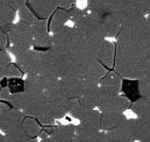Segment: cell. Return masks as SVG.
I'll return each mask as SVG.
<instances>
[{"label":"cell","mask_w":150,"mask_h":142,"mask_svg":"<svg viewBox=\"0 0 150 142\" xmlns=\"http://www.w3.org/2000/svg\"><path fill=\"white\" fill-rule=\"evenodd\" d=\"M43 130L50 137L54 138L60 142H72L76 136V126L72 124L44 127Z\"/></svg>","instance_id":"9a60e30c"},{"label":"cell","mask_w":150,"mask_h":142,"mask_svg":"<svg viewBox=\"0 0 150 142\" xmlns=\"http://www.w3.org/2000/svg\"><path fill=\"white\" fill-rule=\"evenodd\" d=\"M125 125L135 141L150 142V127L146 123L138 117H135V119H127Z\"/></svg>","instance_id":"2e32d148"},{"label":"cell","mask_w":150,"mask_h":142,"mask_svg":"<svg viewBox=\"0 0 150 142\" xmlns=\"http://www.w3.org/2000/svg\"><path fill=\"white\" fill-rule=\"evenodd\" d=\"M76 135L92 136L101 131V112L96 109H86L78 119Z\"/></svg>","instance_id":"8992f818"},{"label":"cell","mask_w":150,"mask_h":142,"mask_svg":"<svg viewBox=\"0 0 150 142\" xmlns=\"http://www.w3.org/2000/svg\"><path fill=\"white\" fill-rule=\"evenodd\" d=\"M11 108V105L9 104L8 101L0 100V110H5V109Z\"/></svg>","instance_id":"d6a6232c"},{"label":"cell","mask_w":150,"mask_h":142,"mask_svg":"<svg viewBox=\"0 0 150 142\" xmlns=\"http://www.w3.org/2000/svg\"><path fill=\"white\" fill-rule=\"evenodd\" d=\"M0 142H7L6 139H5L4 134H0Z\"/></svg>","instance_id":"8d00e7d4"},{"label":"cell","mask_w":150,"mask_h":142,"mask_svg":"<svg viewBox=\"0 0 150 142\" xmlns=\"http://www.w3.org/2000/svg\"><path fill=\"white\" fill-rule=\"evenodd\" d=\"M72 142H109V136L107 132L100 131L92 136L76 135Z\"/></svg>","instance_id":"cb8c5ba5"},{"label":"cell","mask_w":150,"mask_h":142,"mask_svg":"<svg viewBox=\"0 0 150 142\" xmlns=\"http://www.w3.org/2000/svg\"><path fill=\"white\" fill-rule=\"evenodd\" d=\"M16 64L26 75H35L40 71L41 50L29 48L16 57Z\"/></svg>","instance_id":"5b68a950"},{"label":"cell","mask_w":150,"mask_h":142,"mask_svg":"<svg viewBox=\"0 0 150 142\" xmlns=\"http://www.w3.org/2000/svg\"><path fill=\"white\" fill-rule=\"evenodd\" d=\"M131 101L127 97L122 95H115V96H102L99 102L98 110L101 113L103 112H121L125 113L131 107Z\"/></svg>","instance_id":"ba28073f"},{"label":"cell","mask_w":150,"mask_h":142,"mask_svg":"<svg viewBox=\"0 0 150 142\" xmlns=\"http://www.w3.org/2000/svg\"><path fill=\"white\" fill-rule=\"evenodd\" d=\"M21 127L25 130V132L30 136V138H37L39 137L41 133V126L38 123V121L35 117L26 116L24 117L23 121L21 124Z\"/></svg>","instance_id":"7402d4cb"},{"label":"cell","mask_w":150,"mask_h":142,"mask_svg":"<svg viewBox=\"0 0 150 142\" xmlns=\"http://www.w3.org/2000/svg\"><path fill=\"white\" fill-rule=\"evenodd\" d=\"M6 3L18 13L20 9L27 4V0H6Z\"/></svg>","instance_id":"f546056e"},{"label":"cell","mask_w":150,"mask_h":142,"mask_svg":"<svg viewBox=\"0 0 150 142\" xmlns=\"http://www.w3.org/2000/svg\"><path fill=\"white\" fill-rule=\"evenodd\" d=\"M149 13V0H120L115 17L120 26H125L143 19Z\"/></svg>","instance_id":"277c9868"},{"label":"cell","mask_w":150,"mask_h":142,"mask_svg":"<svg viewBox=\"0 0 150 142\" xmlns=\"http://www.w3.org/2000/svg\"><path fill=\"white\" fill-rule=\"evenodd\" d=\"M28 142H39V141H37V138H31Z\"/></svg>","instance_id":"74e56055"},{"label":"cell","mask_w":150,"mask_h":142,"mask_svg":"<svg viewBox=\"0 0 150 142\" xmlns=\"http://www.w3.org/2000/svg\"><path fill=\"white\" fill-rule=\"evenodd\" d=\"M24 117L25 114L21 110L13 107L5 110H0V131L6 133L20 127Z\"/></svg>","instance_id":"4fadbf2b"},{"label":"cell","mask_w":150,"mask_h":142,"mask_svg":"<svg viewBox=\"0 0 150 142\" xmlns=\"http://www.w3.org/2000/svg\"><path fill=\"white\" fill-rule=\"evenodd\" d=\"M39 142H60V141H58L57 139H54V138H52V137H46V138H44V139H41Z\"/></svg>","instance_id":"836d02e7"},{"label":"cell","mask_w":150,"mask_h":142,"mask_svg":"<svg viewBox=\"0 0 150 142\" xmlns=\"http://www.w3.org/2000/svg\"><path fill=\"white\" fill-rule=\"evenodd\" d=\"M7 36L9 41V48L7 52L15 57L29 48H32L33 46L32 25L22 21L13 23L9 31L7 32Z\"/></svg>","instance_id":"3957f363"},{"label":"cell","mask_w":150,"mask_h":142,"mask_svg":"<svg viewBox=\"0 0 150 142\" xmlns=\"http://www.w3.org/2000/svg\"><path fill=\"white\" fill-rule=\"evenodd\" d=\"M149 1H150V0H149Z\"/></svg>","instance_id":"ab89813d"},{"label":"cell","mask_w":150,"mask_h":142,"mask_svg":"<svg viewBox=\"0 0 150 142\" xmlns=\"http://www.w3.org/2000/svg\"><path fill=\"white\" fill-rule=\"evenodd\" d=\"M69 21L74 26L96 34L102 38H115L120 31V24L115 15L91 11L86 6L77 4L68 9Z\"/></svg>","instance_id":"7a4b0ae2"},{"label":"cell","mask_w":150,"mask_h":142,"mask_svg":"<svg viewBox=\"0 0 150 142\" xmlns=\"http://www.w3.org/2000/svg\"><path fill=\"white\" fill-rule=\"evenodd\" d=\"M4 78V68L0 66V80Z\"/></svg>","instance_id":"e575fe53"},{"label":"cell","mask_w":150,"mask_h":142,"mask_svg":"<svg viewBox=\"0 0 150 142\" xmlns=\"http://www.w3.org/2000/svg\"><path fill=\"white\" fill-rule=\"evenodd\" d=\"M138 119L150 127V96H141L131 103L129 107Z\"/></svg>","instance_id":"e0dca14e"},{"label":"cell","mask_w":150,"mask_h":142,"mask_svg":"<svg viewBox=\"0 0 150 142\" xmlns=\"http://www.w3.org/2000/svg\"><path fill=\"white\" fill-rule=\"evenodd\" d=\"M18 15H19L20 21L29 24V25H33L38 20L37 18H36V16L33 13V11L27 6V4L18 11Z\"/></svg>","instance_id":"484cf974"},{"label":"cell","mask_w":150,"mask_h":142,"mask_svg":"<svg viewBox=\"0 0 150 142\" xmlns=\"http://www.w3.org/2000/svg\"><path fill=\"white\" fill-rule=\"evenodd\" d=\"M138 90L140 96H150V64L145 73L138 80Z\"/></svg>","instance_id":"d4e9b609"},{"label":"cell","mask_w":150,"mask_h":142,"mask_svg":"<svg viewBox=\"0 0 150 142\" xmlns=\"http://www.w3.org/2000/svg\"><path fill=\"white\" fill-rule=\"evenodd\" d=\"M24 74L20 68L17 66L16 63H11L4 68V77L13 78V77H22Z\"/></svg>","instance_id":"83f0119b"},{"label":"cell","mask_w":150,"mask_h":142,"mask_svg":"<svg viewBox=\"0 0 150 142\" xmlns=\"http://www.w3.org/2000/svg\"><path fill=\"white\" fill-rule=\"evenodd\" d=\"M99 87L102 92V96L119 95L122 89V77L116 71H108L104 77L99 82Z\"/></svg>","instance_id":"7c38bea8"},{"label":"cell","mask_w":150,"mask_h":142,"mask_svg":"<svg viewBox=\"0 0 150 142\" xmlns=\"http://www.w3.org/2000/svg\"><path fill=\"white\" fill-rule=\"evenodd\" d=\"M27 6L38 20H48L59 7V0H27Z\"/></svg>","instance_id":"8fae6325"},{"label":"cell","mask_w":150,"mask_h":142,"mask_svg":"<svg viewBox=\"0 0 150 142\" xmlns=\"http://www.w3.org/2000/svg\"><path fill=\"white\" fill-rule=\"evenodd\" d=\"M7 88L11 94L22 93L25 90V82L22 77H13L7 78Z\"/></svg>","instance_id":"4316f807"},{"label":"cell","mask_w":150,"mask_h":142,"mask_svg":"<svg viewBox=\"0 0 150 142\" xmlns=\"http://www.w3.org/2000/svg\"><path fill=\"white\" fill-rule=\"evenodd\" d=\"M145 19H146V22H147V25H148V27L150 28V13H148L147 16H146V18H145Z\"/></svg>","instance_id":"d590c367"},{"label":"cell","mask_w":150,"mask_h":142,"mask_svg":"<svg viewBox=\"0 0 150 142\" xmlns=\"http://www.w3.org/2000/svg\"><path fill=\"white\" fill-rule=\"evenodd\" d=\"M9 48V41H8V36L7 33L0 28V50H6Z\"/></svg>","instance_id":"f1b7e54d"},{"label":"cell","mask_w":150,"mask_h":142,"mask_svg":"<svg viewBox=\"0 0 150 142\" xmlns=\"http://www.w3.org/2000/svg\"><path fill=\"white\" fill-rule=\"evenodd\" d=\"M101 98H102V92L99 87V82L84 80L82 92L79 98L77 99L78 102L86 108L95 109L98 106Z\"/></svg>","instance_id":"9c48e42d"},{"label":"cell","mask_w":150,"mask_h":142,"mask_svg":"<svg viewBox=\"0 0 150 142\" xmlns=\"http://www.w3.org/2000/svg\"><path fill=\"white\" fill-rule=\"evenodd\" d=\"M33 34V46L36 50H47L52 48V36L48 30V20H37L32 25Z\"/></svg>","instance_id":"52a82bcc"},{"label":"cell","mask_w":150,"mask_h":142,"mask_svg":"<svg viewBox=\"0 0 150 142\" xmlns=\"http://www.w3.org/2000/svg\"><path fill=\"white\" fill-rule=\"evenodd\" d=\"M127 116L121 112H103L101 113V131H110L125 125Z\"/></svg>","instance_id":"ac0fdd59"},{"label":"cell","mask_w":150,"mask_h":142,"mask_svg":"<svg viewBox=\"0 0 150 142\" xmlns=\"http://www.w3.org/2000/svg\"><path fill=\"white\" fill-rule=\"evenodd\" d=\"M84 80L76 77H62L59 80V95L67 99H78L82 92Z\"/></svg>","instance_id":"30bf717a"},{"label":"cell","mask_w":150,"mask_h":142,"mask_svg":"<svg viewBox=\"0 0 150 142\" xmlns=\"http://www.w3.org/2000/svg\"><path fill=\"white\" fill-rule=\"evenodd\" d=\"M145 18L121 26L115 37L114 68L125 80H138L150 64V28Z\"/></svg>","instance_id":"6da1fadb"},{"label":"cell","mask_w":150,"mask_h":142,"mask_svg":"<svg viewBox=\"0 0 150 142\" xmlns=\"http://www.w3.org/2000/svg\"><path fill=\"white\" fill-rule=\"evenodd\" d=\"M120 0H86V6L91 11L115 15Z\"/></svg>","instance_id":"d6986e66"},{"label":"cell","mask_w":150,"mask_h":142,"mask_svg":"<svg viewBox=\"0 0 150 142\" xmlns=\"http://www.w3.org/2000/svg\"><path fill=\"white\" fill-rule=\"evenodd\" d=\"M95 59L103 65L105 68L114 67L115 62V43L107 39L100 42L95 54Z\"/></svg>","instance_id":"5bb4252c"},{"label":"cell","mask_w":150,"mask_h":142,"mask_svg":"<svg viewBox=\"0 0 150 142\" xmlns=\"http://www.w3.org/2000/svg\"><path fill=\"white\" fill-rule=\"evenodd\" d=\"M11 95V94L7 87H0V100L8 101Z\"/></svg>","instance_id":"1f68e13d"},{"label":"cell","mask_w":150,"mask_h":142,"mask_svg":"<svg viewBox=\"0 0 150 142\" xmlns=\"http://www.w3.org/2000/svg\"><path fill=\"white\" fill-rule=\"evenodd\" d=\"M107 133L109 136V142H135V139L125 124L118 128L107 131Z\"/></svg>","instance_id":"44dd1931"},{"label":"cell","mask_w":150,"mask_h":142,"mask_svg":"<svg viewBox=\"0 0 150 142\" xmlns=\"http://www.w3.org/2000/svg\"><path fill=\"white\" fill-rule=\"evenodd\" d=\"M3 1H4V0H0V3H2Z\"/></svg>","instance_id":"f35d334b"},{"label":"cell","mask_w":150,"mask_h":142,"mask_svg":"<svg viewBox=\"0 0 150 142\" xmlns=\"http://www.w3.org/2000/svg\"><path fill=\"white\" fill-rule=\"evenodd\" d=\"M69 22V13L68 11L65 9H61L58 7L56 11H54L50 18L48 19V30L50 33L58 31L59 29L63 27V26L67 25Z\"/></svg>","instance_id":"ffe728a7"},{"label":"cell","mask_w":150,"mask_h":142,"mask_svg":"<svg viewBox=\"0 0 150 142\" xmlns=\"http://www.w3.org/2000/svg\"><path fill=\"white\" fill-rule=\"evenodd\" d=\"M4 136L7 142H28L31 139L21 126L4 133Z\"/></svg>","instance_id":"603a6c76"},{"label":"cell","mask_w":150,"mask_h":142,"mask_svg":"<svg viewBox=\"0 0 150 142\" xmlns=\"http://www.w3.org/2000/svg\"><path fill=\"white\" fill-rule=\"evenodd\" d=\"M11 63V58L8 52L6 50H0V66L5 68L8 64Z\"/></svg>","instance_id":"4dcf8cb0"}]
</instances>
